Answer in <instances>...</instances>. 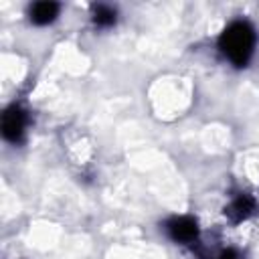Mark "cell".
I'll return each mask as SVG.
<instances>
[{
	"instance_id": "3",
	"label": "cell",
	"mask_w": 259,
	"mask_h": 259,
	"mask_svg": "<svg viewBox=\"0 0 259 259\" xmlns=\"http://www.w3.org/2000/svg\"><path fill=\"white\" fill-rule=\"evenodd\" d=\"M168 233L176 243H190L198 235L196 221L190 217H176L168 223Z\"/></svg>"
},
{
	"instance_id": "1",
	"label": "cell",
	"mask_w": 259,
	"mask_h": 259,
	"mask_svg": "<svg viewBox=\"0 0 259 259\" xmlns=\"http://www.w3.org/2000/svg\"><path fill=\"white\" fill-rule=\"evenodd\" d=\"M219 47L237 67H245L255 49L253 26L249 22H241V20L229 24L219 38Z\"/></svg>"
},
{
	"instance_id": "6",
	"label": "cell",
	"mask_w": 259,
	"mask_h": 259,
	"mask_svg": "<svg viewBox=\"0 0 259 259\" xmlns=\"http://www.w3.org/2000/svg\"><path fill=\"white\" fill-rule=\"evenodd\" d=\"M93 20L97 26H111L115 22V10L109 6H95Z\"/></svg>"
},
{
	"instance_id": "5",
	"label": "cell",
	"mask_w": 259,
	"mask_h": 259,
	"mask_svg": "<svg viewBox=\"0 0 259 259\" xmlns=\"http://www.w3.org/2000/svg\"><path fill=\"white\" fill-rule=\"evenodd\" d=\"M57 14H59L57 2H36L30 8V20L34 24H49L57 18Z\"/></svg>"
},
{
	"instance_id": "7",
	"label": "cell",
	"mask_w": 259,
	"mask_h": 259,
	"mask_svg": "<svg viewBox=\"0 0 259 259\" xmlns=\"http://www.w3.org/2000/svg\"><path fill=\"white\" fill-rule=\"evenodd\" d=\"M219 259H239V253L233 251V249H229V251H223V253L219 255Z\"/></svg>"
},
{
	"instance_id": "4",
	"label": "cell",
	"mask_w": 259,
	"mask_h": 259,
	"mask_svg": "<svg viewBox=\"0 0 259 259\" xmlns=\"http://www.w3.org/2000/svg\"><path fill=\"white\" fill-rule=\"evenodd\" d=\"M253 210H255V200H253L249 194H239V196L229 204V208H227L225 212H227V217H229L231 221L239 223V221H245Z\"/></svg>"
},
{
	"instance_id": "2",
	"label": "cell",
	"mask_w": 259,
	"mask_h": 259,
	"mask_svg": "<svg viewBox=\"0 0 259 259\" xmlns=\"http://www.w3.org/2000/svg\"><path fill=\"white\" fill-rule=\"evenodd\" d=\"M24 125H26V115L20 107H10L2 115V136L8 142L16 144L24 134Z\"/></svg>"
}]
</instances>
